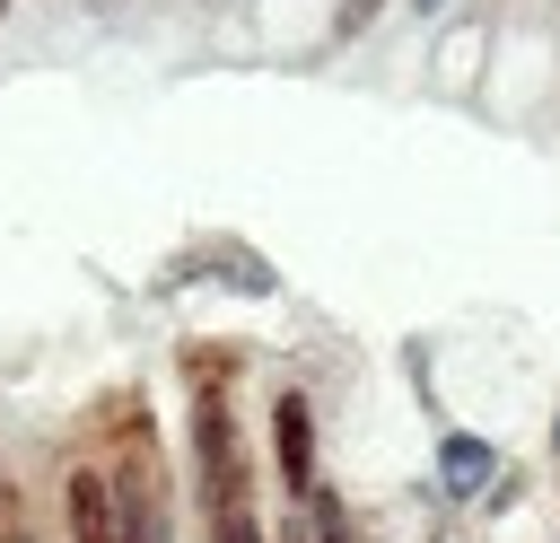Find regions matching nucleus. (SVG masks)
I'll list each match as a JSON object with an SVG mask.
<instances>
[{
	"label": "nucleus",
	"instance_id": "nucleus-1",
	"mask_svg": "<svg viewBox=\"0 0 560 543\" xmlns=\"http://www.w3.org/2000/svg\"><path fill=\"white\" fill-rule=\"evenodd\" d=\"M271 464H280V490L306 508L324 482H315V403L289 385V394H271Z\"/></svg>",
	"mask_w": 560,
	"mask_h": 543
},
{
	"label": "nucleus",
	"instance_id": "nucleus-2",
	"mask_svg": "<svg viewBox=\"0 0 560 543\" xmlns=\"http://www.w3.org/2000/svg\"><path fill=\"white\" fill-rule=\"evenodd\" d=\"M61 517H70V543H122L114 473H105V464H70V473H61Z\"/></svg>",
	"mask_w": 560,
	"mask_h": 543
},
{
	"label": "nucleus",
	"instance_id": "nucleus-3",
	"mask_svg": "<svg viewBox=\"0 0 560 543\" xmlns=\"http://www.w3.org/2000/svg\"><path fill=\"white\" fill-rule=\"evenodd\" d=\"M438 473H446V490H455V499H481V490L499 482V447L455 429V438H438Z\"/></svg>",
	"mask_w": 560,
	"mask_h": 543
},
{
	"label": "nucleus",
	"instance_id": "nucleus-4",
	"mask_svg": "<svg viewBox=\"0 0 560 543\" xmlns=\"http://www.w3.org/2000/svg\"><path fill=\"white\" fill-rule=\"evenodd\" d=\"M376 18H385V0H332V44H359Z\"/></svg>",
	"mask_w": 560,
	"mask_h": 543
},
{
	"label": "nucleus",
	"instance_id": "nucleus-5",
	"mask_svg": "<svg viewBox=\"0 0 560 543\" xmlns=\"http://www.w3.org/2000/svg\"><path fill=\"white\" fill-rule=\"evenodd\" d=\"M280 543H315V534H306V508H298V517L280 525Z\"/></svg>",
	"mask_w": 560,
	"mask_h": 543
},
{
	"label": "nucleus",
	"instance_id": "nucleus-6",
	"mask_svg": "<svg viewBox=\"0 0 560 543\" xmlns=\"http://www.w3.org/2000/svg\"><path fill=\"white\" fill-rule=\"evenodd\" d=\"M438 9H446V0H411V18H438Z\"/></svg>",
	"mask_w": 560,
	"mask_h": 543
},
{
	"label": "nucleus",
	"instance_id": "nucleus-7",
	"mask_svg": "<svg viewBox=\"0 0 560 543\" xmlns=\"http://www.w3.org/2000/svg\"><path fill=\"white\" fill-rule=\"evenodd\" d=\"M9 9H18V0H0V26H9Z\"/></svg>",
	"mask_w": 560,
	"mask_h": 543
},
{
	"label": "nucleus",
	"instance_id": "nucleus-8",
	"mask_svg": "<svg viewBox=\"0 0 560 543\" xmlns=\"http://www.w3.org/2000/svg\"><path fill=\"white\" fill-rule=\"evenodd\" d=\"M551 438H560V420H551Z\"/></svg>",
	"mask_w": 560,
	"mask_h": 543
},
{
	"label": "nucleus",
	"instance_id": "nucleus-9",
	"mask_svg": "<svg viewBox=\"0 0 560 543\" xmlns=\"http://www.w3.org/2000/svg\"><path fill=\"white\" fill-rule=\"evenodd\" d=\"M96 9H114V0H96Z\"/></svg>",
	"mask_w": 560,
	"mask_h": 543
}]
</instances>
